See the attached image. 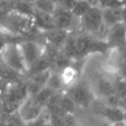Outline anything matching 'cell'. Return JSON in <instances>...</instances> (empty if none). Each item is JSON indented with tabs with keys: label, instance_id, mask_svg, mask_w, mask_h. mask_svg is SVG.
Segmentation results:
<instances>
[{
	"label": "cell",
	"instance_id": "6da1fadb",
	"mask_svg": "<svg viewBox=\"0 0 126 126\" xmlns=\"http://www.w3.org/2000/svg\"><path fill=\"white\" fill-rule=\"evenodd\" d=\"M0 29L13 38L26 37L29 34L39 32L35 30L32 17L23 15L14 10L0 18Z\"/></svg>",
	"mask_w": 126,
	"mask_h": 126
},
{
	"label": "cell",
	"instance_id": "7a4b0ae2",
	"mask_svg": "<svg viewBox=\"0 0 126 126\" xmlns=\"http://www.w3.org/2000/svg\"><path fill=\"white\" fill-rule=\"evenodd\" d=\"M79 32L105 41L107 28L102 22L101 9L99 7H90L79 19Z\"/></svg>",
	"mask_w": 126,
	"mask_h": 126
},
{
	"label": "cell",
	"instance_id": "3957f363",
	"mask_svg": "<svg viewBox=\"0 0 126 126\" xmlns=\"http://www.w3.org/2000/svg\"><path fill=\"white\" fill-rule=\"evenodd\" d=\"M63 92L70 97L79 110L89 109L95 98L90 82L83 81L80 78L71 86L67 87Z\"/></svg>",
	"mask_w": 126,
	"mask_h": 126
},
{
	"label": "cell",
	"instance_id": "277c9868",
	"mask_svg": "<svg viewBox=\"0 0 126 126\" xmlns=\"http://www.w3.org/2000/svg\"><path fill=\"white\" fill-rule=\"evenodd\" d=\"M0 61L12 70L27 76V67L17 41L7 42L0 50Z\"/></svg>",
	"mask_w": 126,
	"mask_h": 126
},
{
	"label": "cell",
	"instance_id": "5b68a950",
	"mask_svg": "<svg viewBox=\"0 0 126 126\" xmlns=\"http://www.w3.org/2000/svg\"><path fill=\"white\" fill-rule=\"evenodd\" d=\"M43 44L44 41L42 38H23L18 41L27 70L43 54Z\"/></svg>",
	"mask_w": 126,
	"mask_h": 126
},
{
	"label": "cell",
	"instance_id": "8992f818",
	"mask_svg": "<svg viewBox=\"0 0 126 126\" xmlns=\"http://www.w3.org/2000/svg\"><path fill=\"white\" fill-rule=\"evenodd\" d=\"M45 106L41 105L33 95H27L19 104L17 108V114L24 123L30 122L37 118Z\"/></svg>",
	"mask_w": 126,
	"mask_h": 126
},
{
	"label": "cell",
	"instance_id": "52a82bcc",
	"mask_svg": "<svg viewBox=\"0 0 126 126\" xmlns=\"http://www.w3.org/2000/svg\"><path fill=\"white\" fill-rule=\"evenodd\" d=\"M52 17L56 28L69 32L79 31V19L76 18L70 10L56 5V8L52 13Z\"/></svg>",
	"mask_w": 126,
	"mask_h": 126
},
{
	"label": "cell",
	"instance_id": "ba28073f",
	"mask_svg": "<svg viewBox=\"0 0 126 126\" xmlns=\"http://www.w3.org/2000/svg\"><path fill=\"white\" fill-rule=\"evenodd\" d=\"M95 98H103L107 95L115 94L114 92V79L102 74L95 78L94 84L90 83Z\"/></svg>",
	"mask_w": 126,
	"mask_h": 126
},
{
	"label": "cell",
	"instance_id": "9c48e42d",
	"mask_svg": "<svg viewBox=\"0 0 126 126\" xmlns=\"http://www.w3.org/2000/svg\"><path fill=\"white\" fill-rule=\"evenodd\" d=\"M105 41L109 46L110 50L117 49L123 43L126 42V25L118 23L107 29Z\"/></svg>",
	"mask_w": 126,
	"mask_h": 126
},
{
	"label": "cell",
	"instance_id": "30bf717a",
	"mask_svg": "<svg viewBox=\"0 0 126 126\" xmlns=\"http://www.w3.org/2000/svg\"><path fill=\"white\" fill-rule=\"evenodd\" d=\"M32 19H33V24H34L35 30L39 32H48V31H51L56 28L52 14L34 9V12L32 14Z\"/></svg>",
	"mask_w": 126,
	"mask_h": 126
},
{
	"label": "cell",
	"instance_id": "8fae6325",
	"mask_svg": "<svg viewBox=\"0 0 126 126\" xmlns=\"http://www.w3.org/2000/svg\"><path fill=\"white\" fill-rule=\"evenodd\" d=\"M70 32H69V31L55 28V29H53L51 31L40 32V33H41L43 41L51 43V44H53L56 47L61 49V47L63 46V44L66 41V39H67V37H68Z\"/></svg>",
	"mask_w": 126,
	"mask_h": 126
},
{
	"label": "cell",
	"instance_id": "7c38bea8",
	"mask_svg": "<svg viewBox=\"0 0 126 126\" xmlns=\"http://www.w3.org/2000/svg\"><path fill=\"white\" fill-rule=\"evenodd\" d=\"M101 17L104 26L108 29L122 22L121 8H100Z\"/></svg>",
	"mask_w": 126,
	"mask_h": 126
},
{
	"label": "cell",
	"instance_id": "4fadbf2b",
	"mask_svg": "<svg viewBox=\"0 0 126 126\" xmlns=\"http://www.w3.org/2000/svg\"><path fill=\"white\" fill-rule=\"evenodd\" d=\"M51 68H52V63H51V61H50L44 54H42V55L28 69L27 77H28V76H31V75H33V74H35V73H39V72H42V71L51 69Z\"/></svg>",
	"mask_w": 126,
	"mask_h": 126
},
{
	"label": "cell",
	"instance_id": "5bb4252c",
	"mask_svg": "<svg viewBox=\"0 0 126 126\" xmlns=\"http://www.w3.org/2000/svg\"><path fill=\"white\" fill-rule=\"evenodd\" d=\"M45 86H47L54 92H63L65 90V87L63 85L59 71H57L55 69H51V72L49 74V77L47 79Z\"/></svg>",
	"mask_w": 126,
	"mask_h": 126
},
{
	"label": "cell",
	"instance_id": "9a60e30c",
	"mask_svg": "<svg viewBox=\"0 0 126 126\" xmlns=\"http://www.w3.org/2000/svg\"><path fill=\"white\" fill-rule=\"evenodd\" d=\"M34 9L35 8H34L33 3L23 1V0H15V2H14V11L19 12L23 15L32 17Z\"/></svg>",
	"mask_w": 126,
	"mask_h": 126
},
{
	"label": "cell",
	"instance_id": "2e32d148",
	"mask_svg": "<svg viewBox=\"0 0 126 126\" xmlns=\"http://www.w3.org/2000/svg\"><path fill=\"white\" fill-rule=\"evenodd\" d=\"M25 126H51L50 125V112H49V110L45 107L37 118H35L30 122L25 123Z\"/></svg>",
	"mask_w": 126,
	"mask_h": 126
},
{
	"label": "cell",
	"instance_id": "e0dca14e",
	"mask_svg": "<svg viewBox=\"0 0 126 126\" xmlns=\"http://www.w3.org/2000/svg\"><path fill=\"white\" fill-rule=\"evenodd\" d=\"M56 93L53 90H51L50 88H48L47 86H44L43 88H41L34 95L33 97L43 106H46L47 102L49 101V99L51 98V96L53 95V94Z\"/></svg>",
	"mask_w": 126,
	"mask_h": 126
},
{
	"label": "cell",
	"instance_id": "ac0fdd59",
	"mask_svg": "<svg viewBox=\"0 0 126 126\" xmlns=\"http://www.w3.org/2000/svg\"><path fill=\"white\" fill-rule=\"evenodd\" d=\"M33 5H34V8L37 10L52 14L57 4L54 0H34Z\"/></svg>",
	"mask_w": 126,
	"mask_h": 126
},
{
	"label": "cell",
	"instance_id": "d6986e66",
	"mask_svg": "<svg viewBox=\"0 0 126 126\" xmlns=\"http://www.w3.org/2000/svg\"><path fill=\"white\" fill-rule=\"evenodd\" d=\"M90 7H91V6H90L85 0H76L74 6L72 7V9H71L70 11L73 13V15H74L76 18L80 19V18L89 10Z\"/></svg>",
	"mask_w": 126,
	"mask_h": 126
},
{
	"label": "cell",
	"instance_id": "ffe728a7",
	"mask_svg": "<svg viewBox=\"0 0 126 126\" xmlns=\"http://www.w3.org/2000/svg\"><path fill=\"white\" fill-rule=\"evenodd\" d=\"M99 8H121L126 4V0H98Z\"/></svg>",
	"mask_w": 126,
	"mask_h": 126
},
{
	"label": "cell",
	"instance_id": "44dd1931",
	"mask_svg": "<svg viewBox=\"0 0 126 126\" xmlns=\"http://www.w3.org/2000/svg\"><path fill=\"white\" fill-rule=\"evenodd\" d=\"M15 0H2L0 1V18L6 16L14 10Z\"/></svg>",
	"mask_w": 126,
	"mask_h": 126
},
{
	"label": "cell",
	"instance_id": "7402d4cb",
	"mask_svg": "<svg viewBox=\"0 0 126 126\" xmlns=\"http://www.w3.org/2000/svg\"><path fill=\"white\" fill-rule=\"evenodd\" d=\"M9 37H11L10 35H8L6 32H4L1 29H0V50L2 49V47L7 43V42H9L10 40H9ZM13 38V37H12Z\"/></svg>",
	"mask_w": 126,
	"mask_h": 126
},
{
	"label": "cell",
	"instance_id": "603a6c76",
	"mask_svg": "<svg viewBox=\"0 0 126 126\" xmlns=\"http://www.w3.org/2000/svg\"><path fill=\"white\" fill-rule=\"evenodd\" d=\"M121 14H122V23L126 25V4L121 7Z\"/></svg>",
	"mask_w": 126,
	"mask_h": 126
},
{
	"label": "cell",
	"instance_id": "cb8c5ba5",
	"mask_svg": "<svg viewBox=\"0 0 126 126\" xmlns=\"http://www.w3.org/2000/svg\"><path fill=\"white\" fill-rule=\"evenodd\" d=\"M91 7H99L98 0H85Z\"/></svg>",
	"mask_w": 126,
	"mask_h": 126
},
{
	"label": "cell",
	"instance_id": "d4e9b609",
	"mask_svg": "<svg viewBox=\"0 0 126 126\" xmlns=\"http://www.w3.org/2000/svg\"><path fill=\"white\" fill-rule=\"evenodd\" d=\"M120 107L123 110H126V96L121 98V103H120Z\"/></svg>",
	"mask_w": 126,
	"mask_h": 126
},
{
	"label": "cell",
	"instance_id": "484cf974",
	"mask_svg": "<svg viewBox=\"0 0 126 126\" xmlns=\"http://www.w3.org/2000/svg\"><path fill=\"white\" fill-rule=\"evenodd\" d=\"M123 122L126 124V110H124V117H123Z\"/></svg>",
	"mask_w": 126,
	"mask_h": 126
},
{
	"label": "cell",
	"instance_id": "4316f807",
	"mask_svg": "<svg viewBox=\"0 0 126 126\" xmlns=\"http://www.w3.org/2000/svg\"><path fill=\"white\" fill-rule=\"evenodd\" d=\"M23 1H27V2H31V3H33L34 0H23Z\"/></svg>",
	"mask_w": 126,
	"mask_h": 126
},
{
	"label": "cell",
	"instance_id": "83f0119b",
	"mask_svg": "<svg viewBox=\"0 0 126 126\" xmlns=\"http://www.w3.org/2000/svg\"><path fill=\"white\" fill-rule=\"evenodd\" d=\"M0 1H2V0H0Z\"/></svg>",
	"mask_w": 126,
	"mask_h": 126
}]
</instances>
